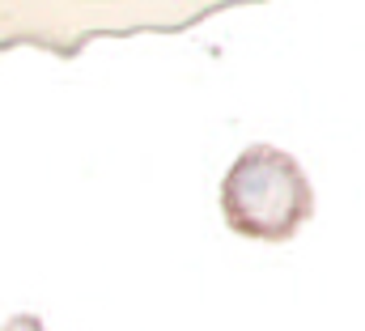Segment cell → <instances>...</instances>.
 <instances>
[{"instance_id": "6da1fadb", "label": "cell", "mask_w": 365, "mask_h": 331, "mask_svg": "<svg viewBox=\"0 0 365 331\" xmlns=\"http://www.w3.org/2000/svg\"><path fill=\"white\" fill-rule=\"evenodd\" d=\"M221 217L255 243H289L314 217V191L297 158L276 145L242 149L221 178Z\"/></svg>"}, {"instance_id": "7a4b0ae2", "label": "cell", "mask_w": 365, "mask_h": 331, "mask_svg": "<svg viewBox=\"0 0 365 331\" xmlns=\"http://www.w3.org/2000/svg\"><path fill=\"white\" fill-rule=\"evenodd\" d=\"M0 331H47V327H43V319H38V315H13Z\"/></svg>"}]
</instances>
